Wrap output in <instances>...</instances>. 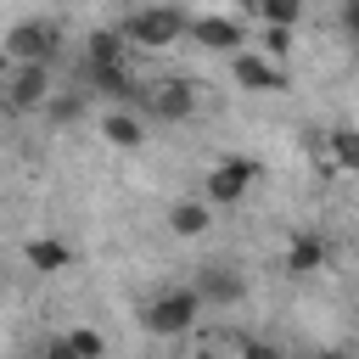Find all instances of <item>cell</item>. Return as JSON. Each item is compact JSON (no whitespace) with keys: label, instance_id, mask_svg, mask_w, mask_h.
<instances>
[{"label":"cell","instance_id":"obj_22","mask_svg":"<svg viewBox=\"0 0 359 359\" xmlns=\"http://www.w3.org/2000/svg\"><path fill=\"white\" fill-rule=\"evenodd\" d=\"M191 359H230V353H191Z\"/></svg>","mask_w":359,"mask_h":359},{"label":"cell","instance_id":"obj_13","mask_svg":"<svg viewBox=\"0 0 359 359\" xmlns=\"http://www.w3.org/2000/svg\"><path fill=\"white\" fill-rule=\"evenodd\" d=\"M325 151H331V168H342V174H359V129H353V123L331 129V135H325Z\"/></svg>","mask_w":359,"mask_h":359},{"label":"cell","instance_id":"obj_12","mask_svg":"<svg viewBox=\"0 0 359 359\" xmlns=\"http://www.w3.org/2000/svg\"><path fill=\"white\" fill-rule=\"evenodd\" d=\"M320 264H325V241L309 236V230L292 236V247H286V269H292V275H314Z\"/></svg>","mask_w":359,"mask_h":359},{"label":"cell","instance_id":"obj_18","mask_svg":"<svg viewBox=\"0 0 359 359\" xmlns=\"http://www.w3.org/2000/svg\"><path fill=\"white\" fill-rule=\"evenodd\" d=\"M258 50H264L269 62H280V56L292 50V34H286V28H264V45H258Z\"/></svg>","mask_w":359,"mask_h":359},{"label":"cell","instance_id":"obj_9","mask_svg":"<svg viewBox=\"0 0 359 359\" xmlns=\"http://www.w3.org/2000/svg\"><path fill=\"white\" fill-rule=\"evenodd\" d=\"M140 101H146V107H151V118H163V123H180V118H191V112H196V90H191V84H180V79H168V84L146 90Z\"/></svg>","mask_w":359,"mask_h":359},{"label":"cell","instance_id":"obj_21","mask_svg":"<svg viewBox=\"0 0 359 359\" xmlns=\"http://www.w3.org/2000/svg\"><path fill=\"white\" fill-rule=\"evenodd\" d=\"M342 22H348V28L359 34V0H353V6H342Z\"/></svg>","mask_w":359,"mask_h":359},{"label":"cell","instance_id":"obj_15","mask_svg":"<svg viewBox=\"0 0 359 359\" xmlns=\"http://www.w3.org/2000/svg\"><path fill=\"white\" fill-rule=\"evenodd\" d=\"M123 56H129L123 34H95L90 39V67H123Z\"/></svg>","mask_w":359,"mask_h":359},{"label":"cell","instance_id":"obj_14","mask_svg":"<svg viewBox=\"0 0 359 359\" xmlns=\"http://www.w3.org/2000/svg\"><path fill=\"white\" fill-rule=\"evenodd\" d=\"M28 264H34L39 275H56V269L73 264V252H67L62 241H28Z\"/></svg>","mask_w":359,"mask_h":359},{"label":"cell","instance_id":"obj_5","mask_svg":"<svg viewBox=\"0 0 359 359\" xmlns=\"http://www.w3.org/2000/svg\"><path fill=\"white\" fill-rule=\"evenodd\" d=\"M230 73H236L241 90H258V95H280V90H292L286 62H269L264 50H236V56H230Z\"/></svg>","mask_w":359,"mask_h":359},{"label":"cell","instance_id":"obj_16","mask_svg":"<svg viewBox=\"0 0 359 359\" xmlns=\"http://www.w3.org/2000/svg\"><path fill=\"white\" fill-rule=\"evenodd\" d=\"M62 342H67V353H73V359H107V337H101V331H90V325H73Z\"/></svg>","mask_w":359,"mask_h":359},{"label":"cell","instance_id":"obj_4","mask_svg":"<svg viewBox=\"0 0 359 359\" xmlns=\"http://www.w3.org/2000/svg\"><path fill=\"white\" fill-rule=\"evenodd\" d=\"M6 56H17V67H50L56 56V28L28 17V22H11L6 28Z\"/></svg>","mask_w":359,"mask_h":359},{"label":"cell","instance_id":"obj_20","mask_svg":"<svg viewBox=\"0 0 359 359\" xmlns=\"http://www.w3.org/2000/svg\"><path fill=\"white\" fill-rule=\"evenodd\" d=\"M39 359H73V353H67V342H62V337H56V342H50V348H45V353H39Z\"/></svg>","mask_w":359,"mask_h":359},{"label":"cell","instance_id":"obj_23","mask_svg":"<svg viewBox=\"0 0 359 359\" xmlns=\"http://www.w3.org/2000/svg\"><path fill=\"white\" fill-rule=\"evenodd\" d=\"M314 359H337V353H314Z\"/></svg>","mask_w":359,"mask_h":359},{"label":"cell","instance_id":"obj_6","mask_svg":"<svg viewBox=\"0 0 359 359\" xmlns=\"http://www.w3.org/2000/svg\"><path fill=\"white\" fill-rule=\"evenodd\" d=\"M191 39L208 45V50H247V28H241V11H202L191 17Z\"/></svg>","mask_w":359,"mask_h":359},{"label":"cell","instance_id":"obj_7","mask_svg":"<svg viewBox=\"0 0 359 359\" xmlns=\"http://www.w3.org/2000/svg\"><path fill=\"white\" fill-rule=\"evenodd\" d=\"M50 101V67H17L6 79V107L11 112H45Z\"/></svg>","mask_w":359,"mask_h":359},{"label":"cell","instance_id":"obj_10","mask_svg":"<svg viewBox=\"0 0 359 359\" xmlns=\"http://www.w3.org/2000/svg\"><path fill=\"white\" fill-rule=\"evenodd\" d=\"M101 135H107V146H118V151H135V146L146 140V123H140L129 107H112V112L101 118Z\"/></svg>","mask_w":359,"mask_h":359},{"label":"cell","instance_id":"obj_2","mask_svg":"<svg viewBox=\"0 0 359 359\" xmlns=\"http://www.w3.org/2000/svg\"><path fill=\"white\" fill-rule=\"evenodd\" d=\"M196 314H202V297H196L191 286H174V292H163V297H151V303L140 309V325H146L151 337H180V331L196 325Z\"/></svg>","mask_w":359,"mask_h":359},{"label":"cell","instance_id":"obj_1","mask_svg":"<svg viewBox=\"0 0 359 359\" xmlns=\"http://www.w3.org/2000/svg\"><path fill=\"white\" fill-rule=\"evenodd\" d=\"M180 34H191V17L180 11V6H140V11H129V22H123V45H180Z\"/></svg>","mask_w":359,"mask_h":359},{"label":"cell","instance_id":"obj_17","mask_svg":"<svg viewBox=\"0 0 359 359\" xmlns=\"http://www.w3.org/2000/svg\"><path fill=\"white\" fill-rule=\"evenodd\" d=\"M297 17H303L297 0H264V6H258V22H264V28H292Z\"/></svg>","mask_w":359,"mask_h":359},{"label":"cell","instance_id":"obj_8","mask_svg":"<svg viewBox=\"0 0 359 359\" xmlns=\"http://www.w3.org/2000/svg\"><path fill=\"white\" fill-rule=\"evenodd\" d=\"M202 303H241L247 297V275L236 269V264H202V275H196V286H191Z\"/></svg>","mask_w":359,"mask_h":359},{"label":"cell","instance_id":"obj_3","mask_svg":"<svg viewBox=\"0 0 359 359\" xmlns=\"http://www.w3.org/2000/svg\"><path fill=\"white\" fill-rule=\"evenodd\" d=\"M252 180H258V163L252 157H224V163H213L208 168V180H202V202L208 208H230V202H241L247 191H252Z\"/></svg>","mask_w":359,"mask_h":359},{"label":"cell","instance_id":"obj_19","mask_svg":"<svg viewBox=\"0 0 359 359\" xmlns=\"http://www.w3.org/2000/svg\"><path fill=\"white\" fill-rule=\"evenodd\" d=\"M241 359H280V353H275V348H264V342H247V353H241Z\"/></svg>","mask_w":359,"mask_h":359},{"label":"cell","instance_id":"obj_11","mask_svg":"<svg viewBox=\"0 0 359 359\" xmlns=\"http://www.w3.org/2000/svg\"><path fill=\"white\" fill-rule=\"evenodd\" d=\"M208 224H213V208H208V202H174V208H168V230H174L180 241L208 236Z\"/></svg>","mask_w":359,"mask_h":359}]
</instances>
